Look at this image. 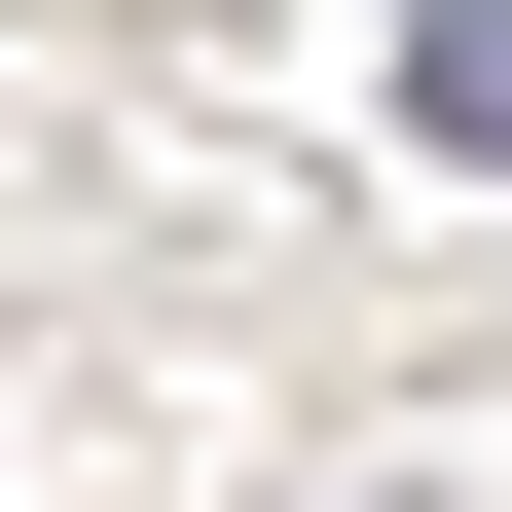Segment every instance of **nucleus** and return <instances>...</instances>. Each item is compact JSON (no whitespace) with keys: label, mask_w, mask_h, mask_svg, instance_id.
<instances>
[{"label":"nucleus","mask_w":512,"mask_h":512,"mask_svg":"<svg viewBox=\"0 0 512 512\" xmlns=\"http://www.w3.org/2000/svg\"><path fill=\"white\" fill-rule=\"evenodd\" d=\"M403 110H439L476 183H512V0H403Z\"/></svg>","instance_id":"nucleus-1"}]
</instances>
